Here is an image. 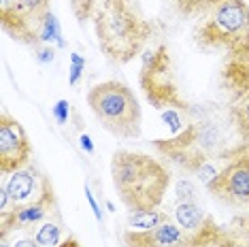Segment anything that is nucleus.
I'll return each instance as SVG.
<instances>
[{
  "instance_id": "f257e3e1",
  "label": "nucleus",
  "mask_w": 249,
  "mask_h": 247,
  "mask_svg": "<svg viewBox=\"0 0 249 247\" xmlns=\"http://www.w3.org/2000/svg\"><path fill=\"white\" fill-rule=\"evenodd\" d=\"M173 11L190 21L202 52L249 58V4L245 0H171Z\"/></svg>"
},
{
  "instance_id": "f03ea898",
  "label": "nucleus",
  "mask_w": 249,
  "mask_h": 247,
  "mask_svg": "<svg viewBox=\"0 0 249 247\" xmlns=\"http://www.w3.org/2000/svg\"><path fill=\"white\" fill-rule=\"evenodd\" d=\"M239 139L232 124H217L213 120L192 122L171 139L151 141L160 156L175 162L190 173H198L213 160H234L236 156L247 154L249 147L236 143ZM241 141V139H239Z\"/></svg>"
},
{
  "instance_id": "7ed1b4c3",
  "label": "nucleus",
  "mask_w": 249,
  "mask_h": 247,
  "mask_svg": "<svg viewBox=\"0 0 249 247\" xmlns=\"http://www.w3.org/2000/svg\"><path fill=\"white\" fill-rule=\"evenodd\" d=\"M94 32L107 60L128 64L147 49L156 26L143 15L139 0H98Z\"/></svg>"
},
{
  "instance_id": "20e7f679",
  "label": "nucleus",
  "mask_w": 249,
  "mask_h": 247,
  "mask_svg": "<svg viewBox=\"0 0 249 247\" xmlns=\"http://www.w3.org/2000/svg\"><path fill=\"white\" fill-rule=\"evenodd\" d=\"M111 179L117 198L130 213L151 211L168 192L171 171L143 151L117 149L111 158Z\"/></svg>"
},
{
  "instance_id": "39448f33",
  "label": "nucleus",
  "mask_w": 249,
  "mask_h": 247,
  "mask_svg": "<svg viewBox=\"0 0 249 247\" xmlns=\"http://www.w3.org/2000/svg\"><path fill=\"white\" fill-rule=\"evenodd\" d=\"M88 106L107 132L122 139H139L143 113L134 92L122 81H103L88 92Z\"/></svg>"
},
{
  "instance_id": "423d86ee",
  "label": "nucleus",
  "mask_w": 249,
  "mask_h": 247,
  "mask_svg": "<svg viewBox=\"0 0 249 247\" xmlns=\"http://www.w3.org/2000/svg\"><path fill=\"white\" fill-rule=\"evenodd\" d=\"M139 86L147 103L158 111H190V103L181 94L175 72V62L168 45H156L145 49L139 71Z\"/></svg>"
},
{
  "instance_id": "0eeeda50",
  "label": "nucleus",
  "mask_w": 249,
  "mask_h": 247,
  "mask_svg": "<svg viewBox=\"0 0 249 247\" xmlns=\"http://www.w3.org/2000/svg\"><path fill=\"white\" fill-rule=\"evenodd\" d=\"M219 86L226 92V117L249 147V58H226L219 71Z\"/></svg>"
},
{
  "instance_id": "6e6552de",
  "label": "nucleus",
  "mask_w": 249,
  "mask_h": 247,
  "mask_svg": "<svg viewBox=\"0 0 249 247\" xmlns=\"http://www.w3.org/2000/svg\"><path fill=\"white\" fill-rule=\"evenodd\" d=\"M52 0H2L0 2V26L18 43L41 45V32L49 18Z\"/></svg>"
},
{
  "instance_id": "1a4fd4ad",
  "label": "nucleus",
  "mask_w": 249,
  "mask_h": 247,
  "mask_svg": "<svg viewBox=\"0 0 249 247\" xmlns=\"http://www.w3.org/2000/svg\"><path fill=\"white\" fill-rule=\"evenodd\" d=\"M58 215V196L49 179H41V192L35 200L24 205H13V209L0 211V241H7L11 230H30L41 226L45 220Z\"/></svg>"
},
{
  "instance_id": "9d476101",
  "label": "nucleus",
  "mask_w": 249,
  "mask_h": 247,
  "mask_svg": "<svg viewBox=\"0 0 249 247\" xmlns=\"http://www.w3.org/2000/svg\"><path fill=\"white\" fill-rule=\"evenodd\" d=\"M207 188L213 198L226 207L232 209L249 207V151L236 156L222 171H217Z\"/></svg>"
},
{
  "instance_id": "9b49d317",
  "label": "nucleus",
  "mask_w": 249,
  "mask_h": 247,
  "mask_svg": "<svg viewBox=\"0 0 249 247\" xmlns=\"http://www.w3.org/2000/svg\"><path fill=\"white\" fill-rule=\"evenodd\" d=\"M30 156L32 145L24 126L7 111H2L0 113V173L9 175V173L26 168Z\"/></svg>"
},
{
  "instance_id": "f8f14e48",
  "label": "nucleus",
  "mask_w": 249,
  "mask_h": 247,
  "mask_svg": "<svg viewBox=\"0 0 249 247\" xmlns=\"http://www.w3.org/2000/svg\"><path fill=\"white\" fill-rule=\"evenodd\" d=\"M188 234L173 220L149 230H126L122 234L124 247H185Z\"/></svg>"
},
{
  "instance_id": "ddd939ff",
  "label": "nucleus",
  "mask_w": 249,
  "mask_h": 247,
  "mask_svg": "<svg viewBox=\"0 0 249 247\" xmlns=\"http://www.w3.org/2000/svg\"><path fill=\"white\" fill-rule=\"evenodd\" d=\"M185 247H239V243L228 228L219 226L211 215H207L205 222L188 234Z\"/></svg>"
},
{
  "instance_id": "4468645a",
  "label": "nucleus",
  "mask_w": 249,
  "mask_h": 247,
  "mask_svg": "<svg viewBox=\"0 0 249 247\" xmlns=\"http://www.w3.org/2000/svg\"><path fill=\"white\" fill-rule=\"evenodd\" d=\"M4 190H7V194H9V198L13 205L28 203L32 192H35V175H32V171L21 168V171L11 173L9 183H4Z\"/></svg>"
},
{
  "instance_id": "2eb2a0df",
  "label": "nucleus",
  "mask_w": 249,
  "mask_h": 247,
  "mask_svg": "<svg viewBox=\"0 0 249 247\" xmlns=\"http://www.w3.org/2000/svg\"><path fill=\"white\" fill-rule=\"evenodd\" d=\"M205 217H207V213L202 209H198V205L192 203V200H185V203L181 200L177 205V209H175V220H177V224L185 230V232L196 230L202 222H205Z\"/></svg>"
},
{
  "instance_id": "dca6fc26",
  "label": "nucleus",
  "mask_w": 249,
  "mask_h": 247,
  "mask_svg": "<svg viewBox=\"0 0 249 247\" xmlns=\"http://www.w3.org/2000/svg\"><path fill=\"white\" fill-rule=\"evenodd\" d=\"M171 220L173 217L168 215L166 211L151 209V211H134V213H130L128 224L132 226V230H149V228L162 226V224H166Z\"/></svg>"
},
{
  "instance_id": "f3484780",
  "label": "nucleus",
  "mask_w": 249,
  "mask_h": 247,
  "mask_svg": "<svg viewBox=\"0 0 249 247\" xmlns=\"http://www.w3.org/2000/svg\"><path fill=\"white\" fill-rule=\"evenodd\" d=\"M35 239L38 241V245L41 247H58L62 241V220H60V213L58 215H53V220L49 217V220H45L41 226L36 228L35 232Z\"/></svg>"
},
{
  "instance_id": "a211bd4d",
  "label": "nucleus",
  "mask_w": 249,
  "mask_h": 247,
  "mask_svg": "<svg viewBox=\"0 0 249 247\" xmlns=\"http://www.w3.org/2000/svg\"><path fill=\"white\" fill-rule=\"evenodd\" d=\"M96 7H98V0H71V9L72 15L77 18V21H88L89 18H94Z\"/></svg>"
},
{
  "instance_id": "6ab92c4d",
  "label": "nucleus",
  "mask_w": 249,
  "mask_h": 247,
  "mask_svg": "<svg viewBox=\"0 0 249 247\" xmlns=\"http://www.w3.org/2000/svg\"><path fill=\"white\" fill-rule=\"evenodd\" d=\"M60 38H62V35H60V24H58V19H55V15L49 13V18H47V21H45V26H43V32H41V43L58 41L62 45Z\"/></svg>"
},
{
  "instance_id": "aec40b11",
  "label": "nucleus",
  "mask_w": 249,
  "mask_h": 247,
  "mask_svg": "<svg viewBox=\"0 0 249 247\" xmlns=\"http://www.w3.org/2000/svg\"><path fill=\"white\" fill-rule=\"evenodd\" d=\"M83 66H86V62H83L81 55H77V53H72L71 55V86H75V83L79 81V77H81V72H83Z\"/></svg>"
},
{
  "instance_id": "412c9836",
  "label": "nucleus",
  "mask_w": 249,
  "mask_h": 247,
  "mask_svg": "<svg viewBox=\"0 0 249 247\" xmlns=\"http://www.w3.org/2000/svg\"><path fill=\"white\" fill-rule=\"evenodd\" d=\"M162 117H164V122H168V126H171L173 130H175V134L183 130V128H181V124H183V122H181V117L177 115V111H175V109L162 111Z\"/></svg>"
},
{
  "instance_id": "4be33fe9",
  "label": "nucleus",
  "mask_w": 249,
  "mask_h": 247,
  "mask_svg": "<svg viewBox=\"0 0 249 247\" xmlns=\"http://www.w3.org/2000/svg\"><path fill=\"white\" fill-rule=\"evenodd\" d=\"M53 115L60 124H66V117H69V103H66V100H58V105H55V109H53Z\"/></svg>"
},
{
  "instance_id": "5701e85b",
  "label": "nucleus",
  "mask_w": 249,
  "mask_h": 247,
  "mask_svg": "<svg viewBox=\"0 0 249 247\" xmlns=\"http://www.w3.org/2000/svg\"><path fill=\"white\" fill-rule=\"evenodd\" d=\"M86 198H88L89 207H92V211H94L96 220H103V213H100V207L96 205V200H94V196H92V192H89V190H86Z\"/></svg>"
},
{
  "instance_id": "b1692460",
  "label": "nucleus",
  "mask_w": 249,
  "mask_h": 247,
  "mask_svg": "<svg viewBox=\"0 0 249 247\" xmlns=\"http://www.w3.org/2000/svg\"><path fill=\"white\" fill-rule=\"evenodd\" d=\"M13 247H41L36 239H21V241H15Z\"/></svg>"
},
{
  "instance_id": "393cba45",
  "label": "nucleus",
  "mask_w": 249,
  "mask_h": 247,
  "mask_svg": "<svg viewBox=\"0 0 249 247\" xmlns=\"http://www.w3.org/2000/svg\"><path fill=\"white\" fill-rule=\"evenodd\" d=\"M81 147L88 151V154H94V145H92V139L88 137V134H83L81 137Z\"/></svg>"
},
{
  "instance_id": "a878e982",
  "label": "nucleus",
  "mask_w": 249,
  "mask_h": 247,
  "mask_svg": "<svg viewBox=\"0 0 249 247\" xmlns=\"http://www.w3.org/2000/svg\"><path fill=\"white\" fill-rule=\"evenodd\" d=\"M58 247H81V243H79V241H77L75 237H66V239L62 241V243H60Z\"/></svg>"
},
{
  "instance_id": "bb28decb",
  "label": "nucleus",
  "mask_w": 249,
  "mask_h": 247,
  "mask_svg": "<svg viewBox=\"0 0 249 247\" xmlns=\"http://www.w3.org/2000/svg\"><path fill=\"white\" fill-rule=\"evenodd\" d=\"M53 60V49L52 47H45L41 52V62H52Z\"/></svg>"
}]
</instances>
